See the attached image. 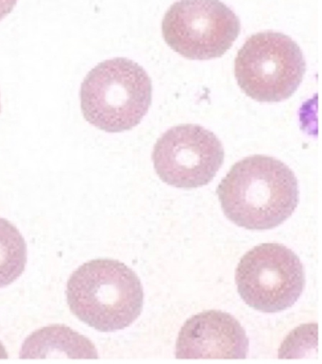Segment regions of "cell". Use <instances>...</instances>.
Returning a JSON list of instances; mask_svg holds the SVG:
<instances>
[{
	"label": "cell",
	"mask_w": 322,
	"mask_h": 364,
	"mask_svg": "<svg viewBox=\"0 0 322 364\" xmlns=\"http://www.w3.org/2000/svg\"><path fill=\"white\" fill-rule=\"evenodd\" d=\"M152 161L162 181L180 188H195L214 179L224 161L220 139L200 125L175 126L158 139Z\"/></svg>",
	"instance_id": "obj_7"
},
{
	"label": "cell",
	"mask_w": 322,
	"mask_h": 364,
	"mask_svg": "<svg viewBox=\"0 0 322 364\" xmlns=\"http://www.w3.org/2000/svg\"><path fill=\"white\" fill-rule=\"evenodd\" d=\"M0 111H1V105H0Z\"/></svg>",
	"instance_id": "obj_12"
},
{
	"label": "cell",
	"mask_w": 322,
	"mask_h": 364,
	"mask_svg": "<svg viewBox=\"0 0 322 364\" xmlns=\"http://www.w3.org/2000/svg\"><path fill=\"white\" fill-rule=\"evenodd\" d=\"M225 216L249 230L277 228L299 203L298 180L274 157L252 156L235 163L218 188Z\"/></svg>",
	"instance_id": "obj_1"
},
{
	"label": "cell",
	"mask_w": 322,
	"mask_h": 364,
	"mask_svg": "<svg viewBox=\"0 0 322 364\" xmlns=\"http://www.w3.org/2000/svg\"><path fill=\"white\" fill-rule=\"evenodd\" d=\"M163 39L189 60L220 58L234 45L240 21L220 0H180L163 16Z\"/></svg>",
	"instance_id": "obj_6"
},
{
	"label": "cell",
	"mask_w": 322,
	"mask_h": 364,
	"mask_svg": "<svg viewBox=\"0 0 322 364\" xmlns=\"http://www.w3.org/2000/svg\"><path fill=\"white\" fill-rule=\"evenodd\" d=\"M249 339L226 312L207 311L186 321L176 343L177 359H246Z\"/></svg>",
	"instance_id": "obj_8"
},
{
	"label": "cell",
	"mask_w": 322,
	"mask_h": 364,
	"mask_svg": "<svg viewBox=\"0 0 322 364\" xmlns=\"http://www.w3.org/2000/svg\"><path fill=\"white\" fill-rule=\"evenodd\" d=\"M80 97L86 122L107 133H122L139 124L148 113L151 80L132 60H107L83 80Z\"/></svg>",
	"instance_id": "obj_3"
},
{
	"label": "cell",
	"mask_w": 322,
	"mask_h": 364,
	"mask_svg": "<svg viewBox=\"0 0 322 364\" xmlns=\"http://www.w3.org/2000/svg\"><path fill=\"white\" fill-rule=\"evenodd\" d=\"M17 0H0V21L11 13L16 7Z\"/></svg>",
	"instance_id": "obj_11"
},
{
	"label": "cell",
	"mask_w": 322,
	"mask_h": 364,
	"mask_svg": "<svg viewBox=\"0 0 322 364\" xmlns=\"http://www.w3.org/2000/svg\"><path fill=\"white\" fill-rule=\"evenodd\" d=\"M66 297L72 314L102 332L122 331L139 317L144 291L139 277L119 260L85 263L71 274Z\"/></svg>",
	"instance_id": "obj_2"
},
{
	"label": "cell",
	"mask_w": 322,
	"mask_h": 364,
	"mask_svg": "<svg viewBox=\"0 0 322 364\" xmlns=\"http://www.w3.org/2000/svg\"><path fill=\"white\" fill-rule=\"evenodd\" d=\"M27 245L18 229L0 218V288L10 285L24 273Z\"/></svg>",
	"instance_id": "obj_10"
},
{
	"label": "cell",
	"mask_w": 322,
	"mask_h": 364,
	"mask_svg": "<svg viewBox=\"0 0 322 364\" xmlns=\"http://www.w3.org/2000/svg\"><path fill=\"white\" fill-rule=\"evenodd\" d=\"M20 357L22 359L54 357L97 359V352L87 338L64 326H51L31 335L23 345Z\"/></svg>",
	"instance_id": "obj_9"
},
{
	"label": "cell",
	"mask_w": 322,
	"mask_h": 364,
	"mask_svg": "<svg viewBox=\"0 0 322 364\" xmlns=\"http://www.w3.org/2000/svg\"><path fill=\"white\" fill-rule=\"evenodd\" d=\"M303 51L289 36L264 31L238 51L235 75L241 90L260 102H279L297 91L306 75Z\"/></svg>",
	"instance_id": "obj_4"
},
{
	"label": "cell",
	"mask_w": 322,
	"mask_h": 364,
	"mask_svg": "<svg viewBox=\"0 0 322 364\" xmlns=\"http://www.w3.org/2000/svg\"><path fill=\"white\" fill-rule=\"evenodd\" d=\"M235 283L247 305L273 314L297 302L306 274L294 252L279 243H263L244 255L235 270Z\"/></svg>",
	"instance_id": "obj_5"
}]
</instances>
